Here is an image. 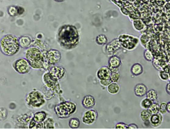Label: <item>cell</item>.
Instances as JSON below:
<instances>
[{
  "label": "cell",
  "instance_id": "38",
  "mask_svg": "<svg viewBox=\"0 0 170 129\" xmlns=\"http://www.w3.org/2000/svg\"><path fill=\"white\" fill-rule=\"evenodd\" d=\"M7 115H8V113L6 109L2 107L1 108V118L2 120H4L6 119Z\"/></svg>",
  "mask_w": 170,
  "mask_h": 129
},
{
  "label": "cell",
  "instance_id": "27",
  "mask_svg": "<svg viewBox=\"0 0 170 129\" xmlns=\"http://www.w3.org/2000/svg\"><path fill=\"white\" fill-rule=\"evenodd\" d=\"M95 41L98 45H106L108 43V39L104 34H99L97 36Z\"/></svg>",
  "mask_w": 170,
  "mask_h": 129
},
{
  "label": "cell",
  "instance_id": "24",
  "mask_svg": "<svg viewBox=\"0 0 170 129\" xmlns=\"http://www.w3.org/2000/svg\"><path fill=\"white\" fill-rule=\"evenodd\" d=\"M132 25H133V28L137 32H141V31H143L146 26L145 24V23H143V21L139 19L134 20L132 23Z\"/></svg>",
  "mask_w": 170,
  "mask_h": 129
},
{
  "label": "cell",
  "instance_id": "23",
  "mask_svg": "<svg viewBox=\"0 0 170 129\" xmlns=\"http://www.w3.org/2000/svg\"><path fill=\"white\" fill-rule=\"evenodd\" d=\"M153 113L150 109H143L140 113V117L144 123L149 122Z\"/></svg>",
  "mask_w": 170,
  "mask_h": 129
},
{
  "label": "cell",
  "instance_id": "20",
  "mask_svg": "<svg viewBox=\"0 0 170 129\" xmlns=\"http://www.w3.org/2000/svg\"><path fill=\"white\" fill-rule=\"evenodd\" d=\"M32 46H34V47L39 48V49L41 50L43 52H47L48 50H48V48H49L48 44L46 43L45 41H44V40L42 39L36 38L35 40H34Z\"/></svg>",
  "mask_w": 170,
  "mask_h": 129
},
{
  "label": "cell",
  "instance_id": "6",
  "mask_svg": "<svg viewBox=\"0 0 170 129\" xmlns=\"http://www.w3.org/2000/svg\"><path fill=\"white\" fill-rule=\"evenodd\" d=\"M42 81L45 88L51 92L52 97L53 98L57 94L60 90V86L58 80L52 76L51 74L47 70L42 76Z\"/></svg>",
  "mask_w": 170,
  "mask_h": 129
},
{
  "label": "cell",
  "instance_id": "30",
  "mask_svg": "<svg viewBox=\"0 0 170 129\" xmlns=\"http://www.w3.org/2000/svg\"><path fill=\"white\" fill-rule=\"evenodd\" d=\"M8 13L11 17L19 16L18 6H10L8 8Z\"/></svg>",
  "mask_w": 170,
  "mask_h": 129
},
{
  "label": "cell",
  "instance_id": "28",
  "mask_svg": "<svg viewBox=\"0 0 170 129\" xmlns=\"http://www.w3.org/2000/svg\"><path fill=\"white\" fill-rule=\"evenodd\" d=\"M80 125V120L77 117L71 118L69 121V126L71 129H78Z\"/></svg>",
  "mask_w": 170,
  "mask_h": 129
},
{
  "label": "cell",
  "instance_id": "43",
  "mask_svg": "<svg viewBox=\"0 0 170 129\" xmlns=\"http://www.w3.org/2000/svg\"><path fill=\"white\" fill-rule=\"evenodd\" d=\"M167 111L168 113H170V101L167 103Z\"/></svg>",
  "mask_w": 170,
  "mask_h": 129
},
{
  "label": "cell",
  "instance_id": "44",
  "mask_svg": "<svg viewBox=\"0 0 170 129\" xmlns=\"http://www.w3.org/2000/svg\"><path fill=\"white\" fill-rule=\"evenodd\" d=\"M54 1L56 2H64L65 0H54Z\"/></svg>",
  "mask_w": 170,
  "mask_h": 129
},
{
  "label": "cell",
  "instance_id": "16",
  "mask_svg": "<svg viewBox=\"0 0 170 129\" xmlns=\"http://www.w3.org/2000/svg\"><path fill=\"white\" fill-rule=\"evenodd\" d=\"M163 116L160 113L153 114L150 120V125L153 127H158L162 125Z\"/></svg>",
  "mask_w": 170,
  "mask_h": 129
},
{
  "label": "cell",
  "instance_id": "3",
  "mask_svg": "<svg viewBox=\"0 0 170 129\" xmlns=\"http://www.w3.org/2000/svg\"><path fill=\"white\" fill-rule=\"evenodd\" d=\"M25 58L34 70H43L45 62L44 53L39 48L31 46L26 49Z\"/></svg>",
  "mask_w": 170,
  "mask_h": 129
},
{
  "label": "cell",
  "instance_id": "8",
  "mask_svg": "<svg viewBox=\"0 0 170 129\" xmlns=\"http://www.w3.org/2000/svg\"><path fill=\"white\" fill-rule=\"evenodd\" d=\"M45 111H39L34 114L29 124L28 129H43V122L47 118Z\"/></svg>",
  "mask_w": 170,
  "mask_h": 129
},
{
  "label": "cell",
  "instance_id": "32",
  "mask_svg": "<svg viewBox=\"0 0 170 129\" xmlns=\"http://www.w3.org/2000/svg\"><path fill=\"white\" fill-rule=\"evenodd\" d=\"M159 113L164 115L168 113L167 111V103L162 101L159 103Z\"/></svg>",
  "mask_w": 170,
  "mask_h": 129
},
{
  "label": "cell",
  "instance_id": "5",
  "mask_svg": "<svg viewBox=\"0 0 170 129\" xmlns=\"http://www.w3.org/2000/svg\"><path fill=\"white\" fill-rule=\"evenodd\" d=\"M77 105L75 103L66 101L56 104L54 107L56 115L59 119H67L76 112Z\"/></svg>",
  "mask_w": 170,
  "mask_h": 129
},
{
  "label": "cell",
  "instance_id": "12",
  "mask_svg": "<svg viewBox=\"0 0 170 129\" xmlns=\"http://www.w3.org/2000/svg\"><path fill=\"white\" fill-rule=\"evenodd\" d=\"M47 70L52 76L58 81L63 78L66 73V69L61 66H52Z\"/></svg>",
  "mask_w": 170,
  "mask_h": 129
},
{
  "label": "cell",
  "instance_id": "34",
  "mask_svg": "<svg viewBox=\"0 0 170 129\" xmlns=\"http://www.w3.org/2000/svg\"><path fill=\"white\" fill-rule=\"evenodd\" d=\"M120 78V74L119 73V72L111 73L110 80H111L112 82L117 83L119 81Z\"/></svg>",
  "mask_w": 170,
  "mask_h": 129
},
{
  "label": "cell",
  "instance_id": "42",
  "mask_svg": "<svg viewBox=\"0 0 170 129\" xmlns=\"http://www.w3.org/2000/svg\"><path fill=\"white\" fill-rule=\"evenodd\" d=\"M166 91L169 95H170V82L166 84Z\"/></svg>",
  "mask_w": 170,
  "mask_h": 129
},
{
  "label": "cell",
  "instance_id": "18",
  "mask_svg": "<svg viewBox=\"0 0 170 129\" xmlns=\"http://www.w3.org/2000/svg\"><path fill=\"white\" fill-rule=\"evenodd\" d=\"M33 41L34 40L32 39V37L28 35H24L19 38V42L20 47L26 49L31 47V45L33 44Z\"/></svg>",
  "mask_w": 170,
  "mask_h": 129
},
{
  "label": "cell",
  "instance_id": "36",
  "mask_svg": "<svg viewBox=\"0 0 170 129\" xmlns=\"http://www.w3.org/2000/svg\"><path fill=\"white\" fill-rule=\"evenodd\" d=\"M139 41L141 42L142 45H143V47H145V45L149 41V37L147 35H143L140 36L139 39Z\"/></svg>",
  "mask_w": 170,
  "mask_h": 129
},
{
  "label": "cell",
  "instance_id": "29",
  "mask_svg": "<svg viewBox=\"0 0 170 129\" xmlns=\"http://www.w3.org/2000/svg\"><path fill=\"white\" fill-rule=\"evenodd\" d=\"M146 96L148 98L150 99L154 102H155L157 100L158 94L156 91L154 89H150L148 90L146 94Z\"/></svg>",
  "mask_w": 170,
  "mask_h": 129
},
{
  "label": "cell",
  "instance_id": "2",
  "mask_svg": "<svg viewBox=\"0 0 170 129\" xmlns=\"http://www.w3.org/2000/svg\"><path fill=\"white\" fill-rule=\"evenodd\" d=\"M1 51L6 56H13L20 50L19 38L16 36L8 34L4 35L0 41Z\"/></svg>",
  "mask_w": 170,
  "mask_h": 129
},
{
  "label": "cell",
  "instance_id": "9",
  "mask_svg": "<svg viewBox=\"0 0 170 129\" xmlns=\"http://www.w3.org/2000/svg\"><path fill=\"white\" fill-rule=\"evenodd\" d=\"M12 66L14 70L20 74H27L32 68L25 58H21L14 60Z\"/></svg>",
  "mask_w": 170,
  "mask_h": 129
},
{
  "label": "cell",
  "instance_id": "7",
  "mask_svg": "<svg viewBox=\"0 0 170 129\" xmlns=\"http://www.w3.org/2000/svg\"><path fill=\"white\" fill-rule=\"evenodd\" d=\"M118 39L121 47L129 51L135 49L139 42V38L128 34H122L119 35Z\"/></svg>",
  "mask_w": 170,
  "mask_h": 129
},
{
  "label": "cell",
  "instance_id": "4",
  "mask_svg": "<svg viewBox=\"0 0 170 129\" xmlns=\"http://www.w3.org/2000/svg\"><path fill=\"white\" fill-rule=\"evenodd\" d=\"M25 102L28 108L37 110L45 105L46 99L41 91L34 89L27 93L25 98Z\"/></svg>",
  "mask_w": 170,
  "mask_h": 129
},
{
  "label": "cell",
  "instance_id": "1",
  "mask_svg": "<svg viewBox=\"0 0 170 129\" xmlns=\"http://www.w3.org/2000/svg\"><path fill=\"white\" fill-rule=\"evenodd\" d=\"M56 40L62 49H74L80 42L78 29L75 26L70 24L62 25L57 31Z\"/></svg>",
  "mask_w": 170,
  "mask_h": 129
},
{
  "label": "cell",
  "instance_id": "40",
  "mask_svg": "<svg viewBox=\"0 0 170 129\" xmlns=\"http://www.w3.org/2000/svg\"><path fill=\"white\" fill-rule=\"evenodd\" d=\"M19 16H20L24 14L25 12V9L23 7L20 6H18Z\"/></svg>",
  "mask_w": 170,
  "mask_h": 129
},
{
  "label": "cell",
  "instance_id": "35",
  "mask_svg": "<svg viewBox=\"0 0 170 129\" xmlns=\"http://www.w3.org/2000/svg\"><path fill=\"white\" fill-rule=\"evenodd\" d=\"M150 109L153 114L159 113V103L154 102Z\"/></svg>",
  "mask_w": 170,
  "mask_h": 129
},
{
  "label": "cell",
  "instance_id": "21",
  "mask_svg": "<svg viewBox=\"0 0 170 129\" xmlns=\"http://www.w3.org/2000/svg\"><path fill=\"white\" fill-rule=\"evenodd\" d=\"M143 67L139 63L133 64L131 68V74L133 76H139L143 73Z\"/></svg>",
  "mask_w": 170,
  "mask_h": 129
},
{
  "label": "cell",
  "instance_id": "15",
  "mask_svg": "<svg viewBox=\"0 0 170 129\" xmlns=\"http://www.w3.org/2000/svg\"><path fill=\"white\" fill-rule=\"evenodd\" d=\"M111 73L112 72L107 66H104L99 68L97 71V78L99 80L110 79Z\"/></svg>",
  "mask_w": 170,
  "mask_h": 129
},
{
  "label": "cell",
  "instance_id": "39",
  "mask_svg": "<svg viewBox=\"0 0 170 129\" xmlns=\"http://www.w3.org/2000/svg\"><path fill=\"white\" fill-rule=\"evenodd\" d=\"M99 83H100L101 85L103 86H107L109 85V84L112 83V81L110 79H108V80H99Z\"/></svg>",
  "mask_w": 170,
  "mask_h": 129
},
{
  "label": "cell",
  "instance_id": "37",
  "mask_svg": "<svg viewBox=\"0 0 170 129\" xmlns=\"http://www.w3.org/2000/svg\"><path fill=\"white\" fill-rule=\"evenodd\" d=\"M115 129H129V125L123 122H119L115 125Z\"/></svg>",
  "mask_w": 170,
  "mask_h": 129
},
{
  "label": "cell",
  "instance_id": "31",
  "mask_svg": "<svg viewBox=\"0 0 170 129\" xmlns=\"http://www.w3.org/2000/svg\"><path fill=\"white\" fill-rule=\"evenodd\" d=\"M158 76L161 80L164 82H166L170 80V75L168 72L164 70H160L158 73Z\"/></svg>",
  "mask_w": 170,
  "mask_h": 129
},
{
  "label": "cell",
  "instance_id": "13",
  "mask_svg": "<svg viewBox=\"0 0 170 129\" xmlns=\"http://www.w3.org/2000/svg\"><path fill=\"white\" fill-rule=\"evenodd\" d=\"M106 45L105 52L109 55H115V53L121 48V44L119 43L118 38L114 39Z\"/></svg>",
  "mask_w": 170,
  "mask_h": 129
},
{
  "label": "cell",
  "instance_id": "11",
  "mask_svg": "<svg viewBox=\"0 0 170 129\" xmlns=\"http://www.w3.org/2000/svg\"><path fill=\"white\" fill-rule=\"evenodd\" d=\"M98 116V113L96 110L92 109H87L82 114V123L85 125H92L97 121Z\"/></svg>",
  "mask_w": 170,
  "mask_h": 129
},
{
  "label": "cell",
  "instance_id": "10",
  "mask_svg": "<svg viewBox=\"0 0 170 129\" xmlns=\"http://www.w3.org/2000/svg\"><path fill=\"white\" fill-rule=\"evenodd\" d=\"M45 55V61L49 65V67L55 66L61 59V53L56 49H50L44 52Z\"/></svg>",
  "mask_w": 170,
  "mask_h": 129
},
{
  "label": "cell",
  "instance_id": "22",
  "mask_svg": "<svg viewBox=\"0 0 170 129\" xmlns=\"http://www.w3.org/2000/svg\"><path fill=\"white\" fill-rule=\"evenodd\" d=\"M107 90L110 94H117L120 92V87L118 83L112 82L107 86Z\"/></svg>",
  "mask_w": 170,
  "mask_h": 129
},
{
  "label": "cell",
  "instance_id": "41",
  "mask_svg": "<svg viewBox=\"0 0 170 129\" xmlns=\"http://www.w3.org/2000/svg\"><path fill=\"white\" fill-rule=\"evenodd\" d=\"M129 125V129H138L139 127L135 123H131L128 124Z\"/></svg>",
  "mask_w": 170,
  "mask_h": 129
},
{
  "label": "cell",
  "instance_id": "33",
  "mask_svg": "<svg viewBox=\"0 0 170 129\" xmlns=\"http://www.w3.org/2000/svg\"><path fill=\"white\" fill-rule=\"evenodd\" d=\"M143 57H144V58L148 62H152L154 59L153 55L150 50H146L143 52Z\"/></svg>",
  "mask_w": 170,
  "mask_h": 129
},
{
  "label": "cell",
  "instance_id": "19",
  "mask_svg": "<svg viewBox=\"0 0 170 129\" xmlns=\"http://www.w3.org/2000/svg\"><path fill=\"white\" fill-rule=\"evenodd\" d=\"M133 91L136 96L142 97L146 96L147 93L148 91L147 87L144 84L138 83L136 85Z\"/></svg>",
  "mask_w": 170,
  "mask_h": 129
},
{
  "label": "cell",
  "instance_id": "25",
  "mask_svg": "<svg viewBox=\"0 0 170 129\" xmlns=\"http://www.w3.org/2000/svg\"><path fill=\"white\" fill-rule=\"evenodd\" d=\"M43 129H56L55 121L52 117H48L43 122Z\"/></svg>",
  "mask_w": 170,
  "mask_h": 129
},
{
  "label": "cell",
  "instance_id": "26",
  "mask_svg": "<svg viewBox=\"0 0 170 129\" xmlns=\"http://www.w3.org/2000/svg\"><path fill=\"white\" fill-rule=\"evenodd\" d=\"M153 103H154L153 101L146 97V98L143 99L141 101L140 103V106L141 107V108L143 109H150V107L152 106Z\"/></svg>",
  "mask_w": 170,
  "mask_h": 129
},
{
  "label": "cell",
  "instance_id": "17",
  "mask_svg": "<svg viewBox=\"0 0 170 129\" xmlns=\"http://www.w3.org/2000/svg\"><path fill=\"white\" fill-rule=\"evenodd\" d=\"M81 104L84 108L87 109H92L96 104L95 99L91 95H87L82 99Z\"/></svg>",
  "mask_w": 170,
  "mask_h": 129
},
{
  "label": "cell",
  "instance_id": "14",
  "mask_svg": "<svg viewBox=\"0 0 170 129\" xmlns=\"http://www.w3.org/2000/svg\"><path fill=\"white\" fill-rule=\"evenodd\" d=\"M122 61L121 58L117 55H111L108 62V67L111 72L119 71V67L121 66Z\"/></svg>",
  "mask_w": 170,
  "mask_h": 129
}]
</instances>
